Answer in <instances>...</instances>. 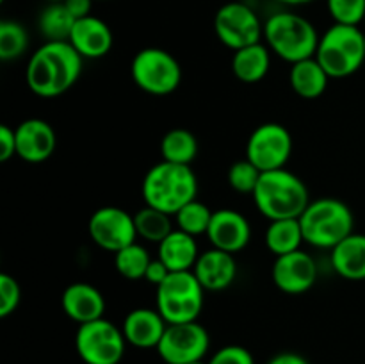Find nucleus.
<instances>
[{
  "label": "nucleus",
  "mask_w": 365,
  "mask_h": 364,
  "mask_svg": "<svg viewBox=\"0 0 365 364\" xmlns=\"http://www.w3.org/2000/svg\"><path fill=\"white\" fill-rule=\"evenodd\" d=\"M319 38L312 21L292 11L271 14L264 24V39L271 52L294 64L316 56Z\"/></svg>",
  "instance_id": "obj_4"
},
{
  "label": "nucleus",
  "mask_w": 365,
  "mask_h": 364,
  "mask_svg": "<svg viewBox=\"0 0 365 364\" xmlns=\"http://www.w3.org/2000/svg\"><path fill=\"white\" fill-rule=\"evenodd\" d=\"M292 153V136L282 123H262L252 132L246 143V159L260 171L285 168Z\"/></svg>",
  "instance_id": "obj_11"
},
{
  "label": "nucleus",
  "mask_w": 365,
  "mask_h": 364,
  "mask_svg": "<svg viewBox=\"0 0 365 364\" xmlns=\"http://www.w3.org/2000/svg\"><path fill=\"white\" fill-rule=\"evenodd\" d=\"M157 289V310L168 325L198 321L203 310L205 289L191 271H171Z\"/></svg>",
  "instance_id": "obj_7"
},
{
  "label": "nucleus",
  "mask_w": 365,
  "mask_h": 364,
  "mask_svg": "<svg viewBox=\"0 0 365 364\" xmlns=\"http://www.w3.org/2000/svg\"><path fill=\"white\" fill-rule=\"evenodd\" d=\"M88 232L96 246L113 253L135 243L138 238L134 214L114 206L96 209L89 218Z\"/></svg>",
  "instance_id": "obj_13"
},
{
  "label": "nucleus",
  "mask_w": 365,
  "mask_h": 364,
  "mask_svg": "<svg viewBox=\"0 0 365 364\" xmlns=\"http://www.w3.org/2000/svg\"><path fill=\"white\" fill-rule=\"evenodd\" d=\"M189 364H209V363H203V360H195V363H189Z\"/></svg>",
  "instance_id": "obj_42"
},
{
  "label": "nucleus",
  "mask_w": 365,
  "mask_h": 364,
  "mask_svg": "<svg viewBox=\"0 0 365 364\" xmlns=\"http://www.w3.org/2000/svg\"><path fill=\"white\" fill-rule=\"evenodd\" d=\"M16 156L25 163L38 164L50 159L57 148V134L41 118L24 120L16 128Z\"/></svg>",
  "instance_id": "obj_16"
},
{
  "label": "nucleus",
  "mask_w": 365,
  "mask_h": 364,
  "mask_svg": "<svg viewBox=\"0 0 365 364\" xmlns=\"http://www.w3.org/2000/svg\"><path fill=\"white\" fill-rule=\"evenodd\" d=\"M209 364H255V359L245 346L227 345L210 357Z\"/></svg>",
  "instance_id": "obj_35"
},
{
  "label": "nucleus",
  "mask_w": 365,
  "mask_h": 364,
  "mask_svg": "<svg viewBox=\"0 0 365 364\" xmlns=\"http://www.w3.org/2000/svg\"><path fill=\"white\" fill-rule=\"evenodd\" d=\"M277 2L285 4V6H303V4H309L312 0H277Z\"/></svg>",
  "instance_id": "obj_40"
},
{
  "label": "nucleus",
  "mask_w": 365,
  "mask_h": 364,
  "mask_svg": "<svg viewBox=\"0 0 365 364\" xmlns=\"http://www.w3.org/2000/svg\"><path fill=\"white\" fill-rule=\"evenodd\" d=\"M271 68V50L269 46L260 43L245 46L234 52L232 59V70L241 82L255 84L267 75Z\"/></svg>",
  "instance_id": "obj_24"
},
{
  "label": "nucleus",
  "mask_w": 365,
  "mask_h": 364,
  "mask_svg": "<svg viewBox=\"0 0 365 364\" xmlns=\"http://www.w3.org/2000/svg\"><path fill=\"white\" fill-rule=\"evenodd\" d=\"M170 273H171L170 268H168L159 257H157V259H152V263H150L148 270H146V275H145V280L148 282V284L159 288V285L170 277Z\"/></svg>",
  "instance_id": "obj_37"
},
{
  "label": "nucleus",
  "mask_w": 365,
  "mask_h": 364,
  "mask_svg": "<svg viewBox=\"0 0 365 364\" xmlns=\"http://www.w3.org/2000/svg\"><path fill=\"white\" fill-rule=\"evenodd\" d=\"M141 189L146 206L175 216L198 196V178L191 166L160 161L146 171Z\"/></svg>",
  "instance_id": "obj_2"
},
{
  "label": "nucleus",
  "mask_w": 365,
  "mask_h": 364,
  "mask_svg": "<svg viewBox=\"0 0 365 364\" xmlns=\"http://www.w3.org/2000/svg\"><path fill=\"white\" fill-rule=\"evenodd\" d=\"M70 43L84 59H100L110 52L114 36L106 21L89 14L75 21Z\"/></svg>",
  "instance_id": "obj_19"
},
{
  "label": "nucleus",
  "mask_w": 365,
  "mask_h": 364,
  "mask_svg": "<svg viewBox=\"0 0 365 364\" xmlns=\"http://www.w3.org/2000/svg\"><path fill=\"white\" fill-rule=\"evenodd\" d=\"M168 328V321L157 309L139 307L125 316L121 330L128 345L135 348H157Z\"/></svg>",
  "instance_id": "obj_17"
},
{
  "label": "nucleus",
  "mask_w": 365,
  "mask_h": 364,
  "mask_svg": "<svg viewBox=\"0 0 365 364\" xmlns=\"http://www.w3.org/2000/svg\"><path fill=\"white\" fill-rule=\"evenodd\" d=\"M212 214L214 211L209 209L207 203L200 202L198 198H195L192 202H189L187 206H184L177 214H175L177 228L195 236V238L196 236L207 234L210 220H212Z\"/></svg>",
  "instance_id": "obj_30"
},
{
  "label": "nucleus",
  "mask_w": 365,
  "mask_h": 364,
  "mask_svg": "<svg viewBox=\"0 0 365 364\" xmlns=\"http://www.w3.org/2000/svg\"><path fill=\"white\" fill-rule=\"evenodd\" d=\"M0 2H4V0H0Z\"/></svg>",
  "instance_id": "obj_44"
},
{
  "label": "nucleus",
  "mask_w": 365,
  "mask_h": 364,
  "mask_svg": "<svg viewBox=\"0 0 365 364\" xmlns=\"http://www.w3.org/2000/svg\"><path fill=\"white\" fill-rule=\"evenodd\" d=\"M64 314L75 323H89L103 318L106 314V298L102 291L88 282H73L68 285L61 298Z\"/></svg>",
  "instance_id": "obj_18"
},
{
  "label": "nucleus",
  "mask_w": 365,
  "mask_h": 364,
  "mask_svg": "<svg viewBox=\"0 0 365 364\" xmlns=\"http://www.w3.org/2000/svg\"><path fill=\"white\" fill-rule=\"evenodd\" d=\"M330 263L346 280H365V234H349L331 248Z\"/></svg>",
  "instance_id": "obj_21"
},
{
  "label": "nucleus",
  "mask_w": 365,
  "mask_h": 364,
  "mask_svg": "<svg viewBox=\"0 0 365 364\" xmlns=\"http://www.w3.org/2000/svg\"><path fill=\"white\" fill-rule=\"evenodd\" d=\"M198 139L187 128H171L160 141L163 161L175 164H189L198 156Z\"/></svg>",
  "instance_id": "obj_26"
},
{
  "label": "nucleus",
  "mask_w": 365,
  "mask_h": 364,
  "mask_svg": "<svg viewBox=\"0 0 365 364\" xmlns=\"http://www.w3.org/2000/svg\"><path fill=\"white\" fill-rule=\"evenodd\" d=\"M252 196L257 209L269 221L299 218L310 203L305 182L287 168L262 171Z\"/></svg>",
  "instance_id": "obj_3"
},
{
  "label": "nucleus",
  "mask_w": 365,
  "mask_h": 364,
  "mask_svg": "<svg viewBox=\"0 0 365 364\" xmlns=\"http://www.w3.org/2000/svg\"><path fill=\"white\" fill-rule=\"evenodd\" d=\"M82 64L84 57L70 41H45L29 59L25 81L34 95L56 98L78 81Z\"/></svg>",
  "instance_id": "obj_1"
},
{
  "label": "nucleus",
  "mask_w": 365,
  "mask_h": 364,
  "mask_svg": "<svg viewBox=\"0 0 365 364\" xmlns=\"http://www.w3.org/2000/svg\"><path fill=\"white\" fill-rule=\"evenodd\" d=\"M214 32L225 46L235 50L260 43L264 24L255 11L242 2H228L214 16Z\"/></svg>",
  "instance_id": "obj_10"
},
{
  "label": "nucleus",
  "mask_w": 365,
  "mask_h": 364,
  "mask_svg": "<svg viewBox=\"0 0 365 364\" xmlns=\"http://www.w3.org/2000/svg\"><path fill=\"white\" fill-rule=\"evenodd\" d=\"M29 34L21 24L14 20L0 21V59L14 61L27 52Z\"/></svg>",
  "instance_id": "obj_31"
},
{
  "label": "nucleus",
  "mask_w": 365,
  "mask_h": 364,
  "mask_svg": "<svg viewBox=\"0 0 365 364\" xmlns=\"http://www.w3.org/2000/svg\"><path fill=\"white\" fill-rule=\"evenodd\" d=\"M362 24H365V16H364V21H362Z\"/></svg>",
  "instance_id": "obj_43"
},
{
  "label": "nucleus",
  "mask_w": 365,
  "mask_h": 364,
  "mask_svg": "<svg viewBox=\"0 0 365 364\" xmlns=\"http://www.w3.org/2000/svg\"><path fill=\"white\" fill-rule=\"evenodd\" d=\"M46 4H57V2H64V0H45Z\"/></svg>",
  "instance_id": "obj_41"
},
{
  "label": "nucleus",
  "mask_w": 365,
  "mask_h": 364,
  "mask_svg": "<svg viewBox=\"0 0 365 364\" xmlns=\"http://www.w3.org/2000/svg\"><path fill=\"white\" fill-rule=\"evenodd\" d=\"M192 273L196 275L205 291H223L230 288L232 282L235 280L237 263L234 259V253L210 248L200 253Z\"/></svg>",
  "instance_id": "obj_20"
},
{
  "label": "nucleus",
  "mask_w": 365,
  "mask_h": 364,
  "mask_svg": "<svg viewBox=\"0 0 365 364\" xmlns=\"http://www.w3.org/2000/svg\"><path fill=\"white\" fill-rule=\"evenodd\" d=\"M267 364H310L303 355L294 352H284L274 355Z\"/></svg>",
  "instance_id": "obj_39"
},
{
  "label": "nucleus",
  "mask_w": 365,
  "mask_h": 364,
  "mask_svg": "<svg viewBox=\"0 0 365 364\" xmlns=\"http://www.w3.org/2000/svg\"><path fill=\"white\" fill-rule=\"evenodd\" d=\"M207 238L212 248L228 253H237L248 246L252 239V227L246 216L235 209L214 211Z\"/></svg>",
  "instance_id": "obj_15"
},
{
  "label": "nucleus",
  "mask_w": 365,
  "mask_h": 364,
  "mask_svg": "<svg viewBox=\"0 0 365 364\" xmlns=\"http://www.w3.org/2000/svg\"><path fill=\"white\" fill-rule=\"evenodd\" d=\"M21 289L16 278L9 273L0 275V318H7L18 309Z\"/></svg>",
  "instance_id": "obj_34"
},
{
  "label": "nucleus",
  "mask_w": 365,
  "mask_h": 364,
  "mask_svg": "<svg viewBox=\"0 0 365 364\" xmlns=\"http://www.w3.org/2000/svg\"><path fill=\"white\" fill-rule=\"evenodd\" d=\"M63 4L66 6V9L70 11L75 20H81V18H86L91 14L93 0H64Z\"/></svg>",
  "instance_id": "obj_38"
},
{
  "label": "nucleus",
  "mask_w": 365,
  "mask_h": 364,
  "mask_svg": "<svg viewBox=\"0 0 365 364\" xmlns=\"http://www.w3.org/2000/svg\"><path fill=\"white\" fill-rule=\"evenodd\" d=\"M260 175H262V171H260L250 159L235 161V163L228 168V184H230L232 189H235L237 193L253 195Z\"/></svg>",
  "instance_id": "obj_32"
},
{
  "label": "nucleus",
  "mask_w": 365,
  "mask_h": 364,
  "mask_svg": "<svg viewBox=\"0 0 365 364\" xmlns=\"http://www.w3.org/2000/svg\"><path fill=\"white\" fill-rule=\"evenodd\" d=\"M150 263H152V257H150L148 250L138 243H132L114 253V268L121 277L128 278V280L145 278Z\"/></svg>",
  "instance_id": "obj_29"
},
{
  "label": "nucleus",
  "mask_w": 365,
  "mask_h": 364,
  "mask_svg": "<svg viewBox=\"0 0 365 364\" xmlns=\"http://www.w3.org/2000/svg\"><path fill=\"white\" fill-rule=\"evenodd\" d=\"M134 221L139 238H143L148 243H155V245L164 241L171 234V231H173L171 214L150 206H145L143 209H139L134 214Z\"/></svg>",
  "instance_id": "obj_28"
},
{
  "label": "nucleus",
  "mask_w": 365,
  "mask_h": 364,
  "mask_svg": "<svg viewBox=\"0 0 365 364\" xmlns=\"http://www.w3.org/2000/svg\"><path fill=\"white\" fill-rule=\"evenodd\" d=\"M157 246H159L157 257L170 268V271H191L200 257L195 236L180 228H173L171 234Z\"/></svg>",
  "instance_id": "obj_22"
},
{
  "label": "nucleus",
  "mask_w": 365,
  "mask_h": 364,
  "mask_svg": "<svg viewBox=\"0 0 365 364\" xmlns=\"http://www.w3.org/2000/svg\"><path fill=\"white\" fill-rule=\"evenodd\" d=\"M125 346L123 330L106 318L78 325L75 334V348L86 364H120Z\"/></svg>",
  "instance_id": "obj_9"
},
{
  "label": "nucleus",
  "mask_w": 365,
  "mask_h": 364,
  "mask_svg": "<svg viewBox=\"0 0 365 364\" xmlns=\"http://www.w3.org/2000/svg\"><path fill=\"white\" fill-rule=\"evenodd\" d=\"M130 74L135 86L153 96L170 95L182 82V68L173 54L155 46H148L135 54Z\"/></svg>",
  "instance_id": "obj_8"
},
{
  "label": "nucleus",
  "mask_w": 365,
  "mask_h": 364,
  "mask_svg": "<svg viewBox=\"0 0 365 364\" xmlns=\"http://www.w3.org/2000/svg\"><path fill=\"white\" fill-rule=\"evenodd\" d=\"M303 238L305 243L316 248H334L342 239L353 234L351 209L342 200L334 196H323L309 203L303 214L299 216Z\"/></svg>",
  "instance_id": "obj_5"
},
{
  "label": "nucleus",
  "mask_w": 365,
  "mask_h": 364,
  "mask_svg": "<svg viewBox=\"0 0 365 364\" xmlns=\"http://www.w3.org/2000/svg\"><path fill=\"white\" fill-rule=\"evenodd\" d=\"M16 156V132L9 125H0V161L6 163Z\"/></svg>",
  "instance_id": "obj_36"
},
{
  "label": "nucleus",
  "mask_w": 365,
  "mask_h": 364,
  "mask_svg": "<svg viewBox=\"0 0 365 364\" xmlns=\"http://www.w3.org/2000/svg\"><path fill=\"white\" fill-rule=\"evenodd\" d=\"M327 6L335 24L359 27L364 21L365 0H327Z\"/></svg>",
  "instance_id": "obj_33"
},
{
  "label": "nucleus",
  "mask_w": 365,
  "mask_h": 364,
  "mask_svg": "<svg viewBox=\"0 0 365 364\" xmlns=\"http://www.w3.org/2000/svg\"><path fill=\"white\" fill-rule=\"evenodd\" d=\"M273 282L280 291L287 295H302L314 288L317 280V264L310 253L303 250L285 253L274 259Z\"/></svg>",
  "instance_id": "obj_14"
},
{
  "label": "nucleus",
  "mask_w": 365,
  "mask_h": 364,
  "mask_svg": "<svg viewBox=\"0 0 365 364\" xmlns=\"http://www.w3.org/2000/svg\"><path fill=\"white\" fill-rule=\"evenodd\" d=\"M316 57L330 79H344L365 63V32L356 25L334 24L319 38Z\"/></svg>",
  "instance_id": "obj_6"
},
{
  "label": "nucleus",
  "mask_w": 365,
  "mask_h": 364,
  "mask_svg": "<svg viewBox=\"0 0 365 364\" xmlns=\"http://www.w3.org/2000/svg\"><path fill=\"white\" fill-rule=\"evenodd\" d=\"M75 18L66 9L63 2L48 4L39 13L38 29L46 41H70L71 31H73Z\"/></svg>",
  "instance_id": "obj_27"
},
{
  "label": "nucleus",
  "mask_w": 365,
  "mask_h": 364,
  "mask_svg": "<svg viewBox=\"0 0 365 364\" xmlns=\"http://www.w3.org/2000/svg\"><path fill=\"white\" fill-rule=\"evenodd\" d=\"M209 332L198 321L168 325L157 353L166 364H189L203 360L209 352Z\"/></svg>",
  "instance_id": "obj_12"
},
{
  "label": "nucleus",
  "mask_w": 365,
  "mask_h": 364,
  "mask_svg": "<svg viewBox=\"0 0 365 364\" xmlns=\"http://www.w3.org/2000/svg\"><path fill=\"white\" fill-rule=\"evenodd\" d=\"M264 243L274 257L302 250L305 238H303L299 218L269 221V227L266 228V234H264Z\"/></svg>",
  "instance_id": "obj_25"
},
{
  "label": "nucleus",
  "mask_w": 365,
  "mask_h": 364,
  "mask_svg": "<svg viewBox=\"0 0 365 364\" xmlns=\"http://www.w3.org/2000/svg\"><path fill=\"white\" fill-rule=\"evenodd\" d=\"M330 75L324 71L316 57L298 61L291 66L289 82L292 91L305 100H316L327 91Z\"/></svg>",
  "instance_id": "obj_23"
}]
</instances>
